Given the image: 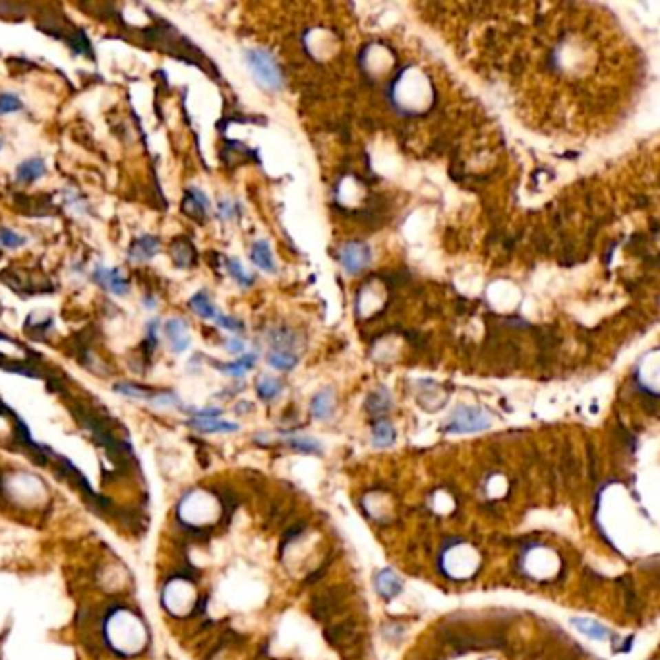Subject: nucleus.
<instances>
[{"mask_svg": "<svg viewBox=\"0 0 660 660\" xmlns=\"http://www.w3.org/2000/svg\"><path fill=\"white\" fill-rule=\"evenodd\" d=\"M190 424L198 430H204V432H235V430H238V426L235 423H225V421H219V418H194Z\"/></svg>", "mask_w": 660, "mask_h": 660, "instance_id": "2eb2a0df", "label": "nucleus"}, {"mask_svg": "<svg viewBox=\"0 0 660 660\" xmlns=\"http://www.w3.org/2000/svg\"><path fill=\"white\" fill-rule=\"evenodd\" d=\"M188 304H190V308L194 310V312H196L200 318H206V320L217 318L215 306H213V302L209 300V297H207L204 290L196 292V295H194V297L190 299V302H188Z\"/></svg>", "mask_w": 660, "mask_h": 660, "instance_id": "ddd939ff", "label": "nucleus"}, {"mask_svg": "<svg viewBox=\"0 0 660 660\" xmlns=\"http://www.w3.org/2000/svg\"><path fill=\"white\" fill-rule=\"evenodd\" d=\"M333 405H335V395L331 387L321 390L320 393H316V397L312 399V414L320 421L330 418L333 413Z\"/></svg>", "mask_w": 660, "mask_h": 660, "instance_id": "9b49d317", "label": "nucleus"}, {"mask_svg": "<svg viewBox=\"0 0 660 660\" xmlns=\"http://www.w3.org/2000/svg\"><path fill=\"white\" fill-rule=\"evenodd\" d=\"M490 426V416L482 413L480 409L475 407H459L449 418V423L445 424V432L454 434H467L486 430Z\"/></svg>", "mask_w": 660, "mask_h": 660, "instance_id": "f03ea898", "label": "nucleus"}, {"mask_svg": "<svg viewBox=\"0 0 660 660\" xmlns=\"http://www.w3.org/2000/svg\"><path fill=\"white\" fill-rule=\"evenodd\" d=\"M47 175V165L45 161L39 157H30L25 161H21L18 169H16V178L23 182V184H30V182H37L39 178Z\"/></svg>", "mask_w": 660, "mask_h": 660, "instance_id": "423d86ee", "label": "nucleus"}, {"mask_svg": "<svg viewBox=\"0 0 660 660\" xmlns=\"http://www.w3.org/2000/svg\"><path fill=\"white\" fill-rule=\"evenodd\" d=\"M207 209H209V202H207V196L196 188V186H192V188H188V194L184 198V211L188 215L196 217V219H202V217H206Z\"/></svg>", "mask_w": 660, "mask_h": 660, "instance_id": "6e6552de", "label": "nucleus"}, {"mask_svg": "<svg viewBox=\"0 0 660 660\" xmlns=\"http://www.w3.org/2000/svg\"><path fill=\"white\" fill-rule=\"evenodd\" d=\"M248 68L252 76L256 78L259 85H264L266 89L277 92L283 87V74L279 70L277 62L273 61V56L264 49H248L244 52Z\"/></svg>", "mask_w": 660, "mask_h": 660, "instance_id": "f257e3e1", "label": "nucleus"}, {"mask_svg": "<svg viewBox=\"0 0 660 660\" xmlns=\"http://www.w3.org/2000/svg\"><path fill=\"white\" fill-rule=\"evenodd\" d=\"M93 279H95L101 287L111 290L113 295H118V297H123V295H126V292L130 290L128 279L124 277L123 271L118 268H103V266H97L95 271H93Z\"/></svg>", "mask_w": 660, "mask_h": 660, "instance_id": "20e7f679", "label": "nucleus"}, {"mask_svg": "<svg viewBox=\"0 0 660 660\" xmlns=\"http://www.w3.org/2000/svg\"><path fill=\"white\" fill-rule=\"evenodd\" d=\"M157 252H159V240L155 237H149V235H144L130 246V258L136 262H145V259L153 258Z\"/></svg>", "mask_w": 660, "mask_h": 660, "instance_id": "9d476101", "label": "nucleus"}, {"mask_svg": "<svg viewBox=\"0 0 660 660\" xmlns=\"http://www.w3.org/2000/svg\"><path fill=\"white\" fill-rule=\"evenodd\" d=\"M250 258H252V262H254L262 271H266V273H275V271H277V266H275V262H273L268 240L254 242V246L250 250Z\"/></svg>", "mask_w": 660, "mask_h": 660, "instance_id": "1a4fd4ad", "label": "nucleus"}, {"mask_svg": "<svg viewBox=\"0 0 660 660\" xmlns=\"http://www.w3.org/2000/svg\"><path fill=\"white\" fill-rule=\"evenodd\" d=\"M227 269H228V273H231V277L235 279L238 285H242V287H250V285L254 283V275L246 273L244 268H242V264H240L238 259H227Z\"/></svg>", "mask_w": 660, "mask_h": 660, "instance_id": "412c9836", "label": "nucleus"}, {"mask_svg": "<svg viewBox=\"0 0 660 660\" xmlns=\"http://www.w3.org/2000/svg\"><path fill=\"white\" fill-rule=\"evenodd\" d=\"M571 624L573 626H577L579 631H583L585 635H588L590 639H606L610 635L608 628H604L602 624L599 621H595V619H588V618H573L571 619Z\"/></svg>", "mask_w": 660, "mask_h": 660, "instance_id": "f8f14e48", "label": "nucleus"}, {"mask_svg": "<svg viewBox=\"0 0 660 660\" xmlns=\"http://www.w3.org/2000/svg\"><path fill=\"white\" fill-rule=\"evenodd\" d=\"M171 256H173L178 268H188L194 262V248L186 240H176L175 244L171 246Z\"/></svg>", "mask_w": 660, "mask_h": 660, "instance_id": "4468645a", "label": "nucleus"}, {"mask_svg": "<svg viewBox=\"0 0 660 660\" xmlns=\"http://www.w3.org/2000/svg\"><path fill=\"white\" fill-rule=\"evenodd\" d=\"M256 364V354H244V356H240L237 362H231V364H221V370L228 374V376H235V378H240V376H244L252 366Z\"/></svg>", "mask_w": 660, "mask_h": 660, "instance_id": "f3484780", "label": "nucleus"}, {"mask_svg": "<svg viewBox=\"0 0 660 660\" xmlns=\"http://www.w3.org/2000/svg\"><path fill=\"white\" fill-rule=\"evenodd\" d=\"M395 436H397L395 428H393L390 423H385V421L376 423L374 430H372V440H374V445H378V447L392 445L393 442H395Z\"/></svg>", "mask_w": 660, "mask_h": 660, "instance_id": "dca6fc26", "label": "nucleus"}, {"mask_svg": "<svg viewBox=\"0 0 660 660\" xmlns=\"http://www.w3.org/2000/svg\"><path fill=\"white\" fill-rule=\"evenodd\" d=\"M215 320H217V323L221 326V328H225V330H228V331H242V330H244V326H242V323H240L238 320H235V318H231V316L217 314Z\"/></svg>", "mask_w": 660, "mask_h": 660, "instance_id": "a878e982", "label": "nucleus"}, {"mask_svg": "<svg viewBox=\"0 0 660 660\" xmlns=\"http://www.w3.org/2000/svg\"><path fill=\"white\" fill-rule=\"evenodd\" d=\"M390 405H392L390 393L380 387L378 392L370 393V397H368V401H366V409H368V413L372 414H382L390 409Z\"/></svg>", "mask_w": 660, "mask_h": 660, "instance_id": "a211bd4d", "label": "nucleus"}, {"mask_svg": "<svg viewBox=\"0 0 660 660\" xmlns=\"http://www.w3.org/2000/svg\"><path fill=\"white\" fill-rule=\"evenodd\" d=\"M227 351L228 352H242V351H244V343H242L240 339L227 341Z\"/></svg>", "mask_w": 660, "mask_h": 660, "instance_id": "cd10ccee", "label": "nucleus"}, {"mask_svg": "<svg viewBox=\"0 0 660 660\" xmlns=\"http://www.w3.org/2000/svg\"><path fill=\"white\" fill-rule=\"evenodd\" d=\"M165 335L173 352H184L190 347L188 337V323L182 318H173L165 323Z\"/></svg>", "mask_w": 660, "mask_h": 660, "instance_id": "39448f33", "label": "nucleus"}, {"mask_svg": "<svg viewBox=\"0 0 660 660\" xmlns=\"http://www.w3.org/2000/svg\"><path fill=\"white\" fill-rule=\"evenodd\" d=\"M235 213H237V207L233 202H228V200L219 202V215L223 219H231V217H235Z\"/></svg>", "mask_w": 660, "mask_h": 660, "instance_id": "bb28decb", "label": "nucleus"}, {"mask_svg": "<svg viewBox=\"0 0 660 660\" xmlns=\"http://www.w3.org/2000/svg\"><path fill=\"white\" fill-rule=\"evenodd\" d=\"M25 244V237L14 233L10 228H0V246L4 248H20Z\"/></svg>", "mask_w": 660, "mask_h": 660, "instance_id": "b1692460", "label": "nucleus"}, {"mask_svg": "<svg viewBox=\"0 0 660 660\" xmlns=\"http://www.w3.org/2000/svg\"><path fill=\"white\" fill-rule=\"evenodd\" d=\"M256 390H258V395L262 399H266V401H271V399H275L279 393H281V382L275 380V378H271V376H264L262 380L256 385Z\"/></svg>", "mask_w": 660, "mask_h": 660, "instance_id": "aec40b11", "label": "nucleus"}, {"mask_svg": "<svg viewBox=\"0 0 660 660\" xmlns=\"http://www.w3.org/2000/svg\"><path fill=\"white\" fill-rule=\"evenodd\" d=\"M287 444H289L292 449L302 451V454H320L321 451L320 444H318L316 440H312V438H289Z\"/></svg>", "mask_w": 660, "mask_h": 660, "instance_id": "5701e85b", "label": "nucleus"}, {"mask_svg": "<svg viewBox=\"0 0 660 660\" xmlns=\"http://www.w3.org/2000/svg\"><path fill=\"white\" fill-rule=\"evenodd\" d=\"M21 101L18 95L14 93H0V116H6V114L18 113L21 111Z\"/></svg>", "mask_w": 660, "mask_h": 660, "instance_id": "4be33fe9", "label": "nucleus"}, {"mask_svg": "<svg viewBox=\"0 0 660 660\" xmlns=\"http://www.w3.org/2000/svg\"><path fill=\"white\" fill-rule=\"evenodd\" d=\"M370 262V250L362 242H351L341 250V264L347 273H361Z\"/></svg>", "mask_w": 660, "mask_h": 660, "instance_id": "7ed1b4c3", "label": "nucleus"}, {"mask_svg": "<svg viewBox=\"0 0 660 660\" xmlns=\"http://www.w3.org/2000/svg\"><path fill=\"white\" fill-rule=\"evenodd\" d=\"M114 390H116L118 393L128 395V397H138V399H147V397H149V392H147V390L140 387V385H134V383H118Z\"/></svg>", "mask_w": 660, "mask_h": 660, "instance_id": "393cba45", "label": "nucleus"}, {"mask_svg": "<svg viewBox=\"0 0 660 660\" xmlns=\"http://www.w3.org/2000/svg\"><path fill=\"white\" fill-rule=\"evenodd\" d=\"M268 362L273 368H277V370H292V368L297 366L299 359L289 351H273L269 352Z\"/></svg>", "mask_w": 660, "mask_h": 660, "instance_id": "6ab92c4d", "label": "nucleus"}, {"mask_svg": "<svg viewBox=\"0 0 660 660\" xmlns=\"http://www.w3.org/2000/svg\"><path fill=\"white\" fill-rule=\"evenodd\" d=\"M401 588L403 581L393 573L392 569H382V571L378 573V577H376V590H378L380 597H383L385 600H392L401 593Z\"/></svg>", "mask_w": 660, "mask_h": 660, "instance_id": "0eeeda50", "label": "nucleus"}, {"mask_svg": "<svg viewBox=\"0 0 660 660\" xmlns=\"http://www.w3.org/2000/svg\"><path fill=\"white\" fill-rule=\"evenodd\" d=\"M0 147H2V142H0Z\"/></svg>", "mask_w": 660, "mask_h": 660, "instance_id": "c85d7f7f", "label": "nucleus"}]
</instances>
